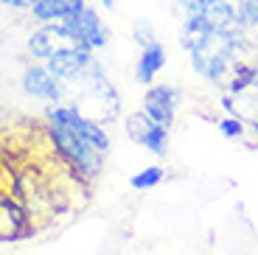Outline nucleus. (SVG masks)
I'll list each match as a JSON object with an SVG mask.
<instances>
[{
	"mask_svg": "<svg viewBox=\"0 0 258 255\" xmlns=\"http://www.w3.org/2000/svg\"><path fill=\"white\" fill-rule=\"evenodd\" d=\"M84 6H87V0H37L28 12L37 23H64Z\"/></svg>",
	"mask_w": 258,
	"mask_h": 255,
	"instance_id": "nucleus-12",
	"label": "nucleus"
},
{
	"mask_svg": "<svg viewBox=\"0 0 258 255\" xmlns=\"http://www.w3.org/2000/svg\"><path fill=\"white\" fill-rule=\"evenodd\" d=\"M93 59H96V56H93V51H87V48H82V45H68V48L56 51L51 59H48L45 68L56 79H62L64 84H71L73 79H79L87 68H90Z\"/></svg>",
	"mask_w": 258,
	"mask_h": 255,
	"instance_id": "nucleus-9",
	"label": "nucleus"
},
{
	"mask_svg": "<svg viewBox=\"0 0 258 255\" xmlns=\"http://www.w3.org/2000/svg\"><path fill=\"white\" fill-rule=\"evenodd\" d=\"M163 179H166V168L163 166H146L138 174H132L129 185H132V191H152V188H157Z\"/></svg>",
	"mask_w": 258,
	"mask_h": 255,
	"instance_id": "nucleus-14",
	"label": "nucleus"
},
{
	"mask_svg": "<svg viewBox=\"0 0 258 255\" xmlns=\"http://www.w3.org/2000/svg\"><path fill=\"white\" fill-rule=\"evenodd\" d=\"M62 26H64V31H68V37H71L73 42L87 48V51H93V53L107 48L110 39H112L110 26L101 20V14H98L96 9H90V6H84L79 14L68 17Z\"/></svg>",
	"mask_w": 258,
	"mask_h": 255,
	"instance_id": "nucleus-4",
	"label": "nucleus"
},
{
	"mask_svg": "<svg viewBox=\"0 0 258 255\" xmlns=\"http://www.w3.org/2000/svg\"><path fill=\"white\" fill-rule=\"evenodd\" d=\"M132 39H135L138 48H146V45L157 42L155 26H152L149 20H135V26H132Z\"/></svg>",
	"mask_w": 258,
	"mask_h": 255,
	"instance_id": "nucleus-17",
	"label": "nucleus"
},
{
	"mask_svg": "<svg viewBox=\"0 0 258 255\" xmlns=\"http://www.w3.org/2000/svg\"><path fill=\"white\" fill-rule=\"evenodd\" d=\"M241 96H247V98H252V101H255L252 112H247V115H244V121L250 123V126L255 129V135H258V84H255L252 90H247V93H241Z\"/></svg>",
	"mask_w": 258,
	"mask_h": 255,
	"instance_id": "nucleus-19",
	"label": "nucleus"
},
{
	"mask_svg": "<svg viewBox=\"0 0 258 255\" xmlns=\"http://www.w3.org/2000/svg\"><path fill=\"white\" fill-rule=\"evenodd\" d=\"M255 84H258V65L252 59H239L225 79V90L230 96H241V93L252 90Z\"/></svg>",
	"mask_w": 258,
	"mask_h": 255,
	"instance_id": "nucleus-13",
	"label": "nucleus"
},
{
	"mask_svg": "<svg viewBox=\"0 0 258 255\" xmlns=\"http://www.w3.org/2000/svg\"><path fill=\"white\" fill-rule=\"evenodd\" d=\"M250 48H252V39L247 34V28L233 23V26H225V28H211L188 51V59H191L194 73L205 79L208 84H225L233 65L239 59H250L247 56Z\"/></svg>",
	"mask_w": 258,
	"mask_h": 255,
	"instance_id": "nucleus-1",
	"label": "nucleus"
},
{
	"mask_svg": "<svg viewBox=\"0 0 258 255\" xmlns=\"http://www.w3.org/2000/svg\"><path fill=\"white\" fill-rule=\"evenodd\" d=\"M123 126H126L129 141L143 146L149 154H155V157H166L168 154V132H171V129L157 123L155 118H149L143 109L135 115H129Z\"/></svg>",
	"mask_w": 258,
	"mask_h": 255,
	"instance_id": "nucleus-6",
	"label": "nucleus"
},
{
	"mask_svg": "<svg viewBox=\"0 0 258 255\" xmlns=\"http://www.w3.org/2000/svg\"><path fill=\"white\" fill-rule=\"evenodd\" d=\"M37 0H0V6L6 9H14V12H28V9L34 6Z\"/></svg>",
	"mask_w": 258,
	"mask_h": 255,
	"instance_id": "nucleus-20",
	"label": "nucleus"
},
{
	"mask_svg": "<svg viewBox=\"0 0 258 255\" xmlns=\"http://www.w3.org/2000/svg\"><path fill=\"white\" fill-rule=\"evenodd\" d=\"M34 233V216L14 197L0 194V244L23 241Z\"/></svg>",
	"mask_w": 258,
	"mask_h": 255,
	"instance_id": "nucleus-8",
	"label": "nucleus"
},
{
	"mask_svg": "<svg viewBox=\"0 0 258 255\" xmlns=\"http://www.w3.org/2000/svg\"><path fill=\"white\" fill-rule=\"evenodd\" d=\"M20 84H23V93H26L28 98H34V101H45L48 107L62 104L64 98H68V87H64V82L56 79L51 71H48L45 62L28 65L26 71H23Z\"/></svg>",
	"mask_w": 258,
	"mask_h": 255,
	"instance_id": "nucleus-5",
	"label": "nucleus"
},
{
	"mask_svg": "<svg viewBox=\"0 0 258 255\" xmlns=\"http://www.w3.org/2000/svg\"><path fill=\"white\" fill-rule=\"evenodd\" d=\"M68 45H76V42L68 37V31H64L62 23H42L37 31H31L26 48H28V53H31L34 59L48 62L53 53L62 51V48H68Z\"/></svg>",
	"mask_w": 258,
	"mask_h": 255,
	"instance_id": "nucleus-10",
	"label": "nucleus"
},
{
	"mask_svg": "<svg viewBox=\"0 0 258 255\" xmlns=\"http://www.w3.org/2000/svg\"><path fill=\"white\" fill-rule=\"evenodd\" d=\"M68 87V98L64 101L73 104L79 112H84L87 118L98 123H110L121 115V96H118V87L112 84V79L107 76V68H104L98 59H93L90 68L82 73L79 79H73Z\"/></svg>",
	"mask_w": 258,
	"mask_h": 255,
	"instance_id": "nucleus-2",
	"label": "nucleus"
},
{
	"mask_svg": "<svg viewBox=\"0 0 258 255\" xmlns=\"http://www.w3.org/2000/svg\"><path fill=\"white\" fill-rule=\"evenodd\" d=\"M98 3H101L104 12H115V3H118V0H98Z\"/></svg>",
	"mask_w": 258,
	"mask_h": 255,
	"instance_id": "nucleus-21",
	"label": "nucleus"
},
{
	"mask_svg": "<svg viewBox=\"0 0 258 255\" xmlns=\"http://www.w3.org/2000/svg\"><path fill=\"white\" fill-rule=\"evenodd\" d=\"M211 3H216V0H177V9H180L182 14H200V12H205Z\"/></svg>",
	"mask_w": 258,
	"mask_h": 255,
	"instance_id": "nucleus-18",
	"label": "nucleus"
},
{
	"mask_svg": "<svg viewBox=\"0 0 258 255\" xmlns=\"http://www.w3.org/2000/svg\"><path fill=\"white\" fill-rule=\"evenodd\" d=\"M216 129H219V135L227 138V141H241L247 132V121L241 115H225L222 121H216Z\"/></svg>",
	"mask_w": 258,
	"mask_h": 255,
	"instance_id": "nucleus-15",
	"label": "nucleus"
},
{
	"mask_svg": "<svg viewBox=\"0 0 258 255\" xmlns=\"http://www.w3.org/2000/svg\"><path fill=\"white\" fill-rule=\"evenodd\" d=\"M168 56H166V45L157 39V42L146 45V48H141V53H138V62H135V82L143 84V87H149V84H155V79L163 73V68H166Z\"/></svg>",
	"mask_w": 258,
	"mask_h": 255,
	"instance_id": "nucleus-11",
	"label": "nucleus"
},
{
	"mask_svg": "<svg viewBox=\"0 0 258 255\" xmlns=\"http://www.w3.org/2000/svg\"><path fill=\"white\" fill-rule=\"evenodd\" d=\"M141 101H143L141 109L149 118H155L157 123L171 129V123L177 118V109L182 104V90L177 84H149Z\"/></svg>",
	"mask_w": 258,
	"mask_h": 255,
	"instance_id": "nucleus-7",
	"label": "nucleus"
},
{
	"mask_svg": "<svg viewBox=\"0 0 258 255\" xmlns=\"http://www.w3.org/2000/svg\"><path fill=\"white\" fill-rule=\"evenodd\" d=\"M236 23L241 28H258V0H236Z\"/></svg>",
	"mask_w": 258,
	"mask_h": 255,
	"instance_id": "nucleus-16",
	"label": "nucleus"
},
{
	"mask_svg": "<svg viewBox=\"0 0 258 255\" xmlns=\"http://www.w3.org/2000/svg\"><path fill=\"white\" fill-rule=\"evenodd\" d=\"M42 126H45V135H48V141H51L53 152L62 157V163L79 179H96L104 171V157L107 154L93 149L84 138H79L68 123L59 121L56 115H51L48 109H45V118H42Z\"/></svg>",
	"mask_w": 258,
	"mask_h": 255,
	"instance_id": "nucleus-3",
	"label": "nucleus"
}]
</instances>
